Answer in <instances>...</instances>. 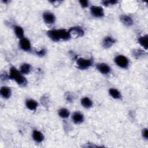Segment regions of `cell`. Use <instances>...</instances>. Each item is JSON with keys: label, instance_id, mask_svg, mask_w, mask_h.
I'll return each instance as SVG.
<instances>
[{"label": "cell", "instance_id": "9c48e42d", "mask_svg": "<svg viewBox=\"0 0 148 148\" xmlns=\"http://www.w3.org/2000/svg\"><path fill=\"white\" fill-rule=\"evenodd\" d=\"M116 41V39L113 37L111 36H106L103 38L102 42V46L105 49H109L114 45Z\"/></svg>", "mask_w": 148, "mask_h": 148}, {"label": "cell", "instance_id": "9a60e30c", "mask_svg": "<svg viewBox=\"0 0 148 148\" xmlns=\"http://www.w3.org/2000/svg\"><path fill=\"white\" fill-rule=\"evenodd\" d=\"M138 43L145 49V50H147V43H148V35H145L143 36H140L138 38Z\"/></svg>", "mask_w": 148, "mask_h": 148}, {"label": "cell", "instance_id": "603a6c76", "mask_svg": "<svg viewBox=\"0 0 148 148\" xmlns=\"http://www.w3.org/2000/svg\"><path fill=\"white\" fill-rule=\"evenodd\" d=\"M132 56L134 57H135L136 59H139L146 54V51L142 49H136L132 50Z\"/></svg>", "mask_w": 148, "mask_h": 148}, {"label": "cell", "instance_id": "44dd1931", "mask_svg": "<svg viewBox=\"0 0 148 148\" xmlns=\"http://www.w3.org/2000/svg\"><path fill=\"white\" fill-rule=\"evenodd\" d=\"M59 32H60L61 40L66 41L71 39V36L68 30L62 28V29H59Z\"/></svg>", "mask_w": 148, "mask_h": 148}, {"label": "cell", "instance_id": "6da1fadb", "mask_svg": "<svg viewBox=\"0 0 148 148\" xmlns=\"http://www.w3.org/2000/svg\"><path fill=\"white\" fill-rule=\"evenodd\" d=\"M76 66L80 70H85L90 68L93 64V60L92 58H84L79 57L76 61Z\"/></svg>", "mask_w": 148, "mask_h": 148}, {"label": "cell", "instance_id": "8fae6325", "mask_svg": "<svg viewBox=\"0 0 148 148\" xmlns=\"http://www.w3.org/2000/svg\"><path fill=\"white\" fill-rule=\"evenodd\" d=\"M32 137L33 140L38 143H41L43 141L45 136L42 132L38 130H34L32 133Z\"/></svg>", "mask_w": 148, "mask_h": 148}, {"label": "cell", "instance_id": "cb8c5ba5", "mask_svg": "<svg viewBox=\"0 0 148 148\" xmlns=\"http://www.w3.org/2000/svg\"><path fill=\"white\" fill-rule=\"evenodd\" d=\"M58 116L62 119H67L70 114L69 110L66 108H61L58 110Z\"/></svg>", "mask_w": 148, "mask_h": 148}, {"label": "cell", "instance_id": "5bb4252c", "mask_svg": "<svg viewBox=\"0 0 148 148\" xmlns=\"http://www.w3.org/2000/svg\"><path fill=\"white\" fill-rule=\"evenodd\" d=\"M120 20L124 25L127 27H130L134 23L132 18L131 17L125 14H122L120 16Z\"/></svg>", "mask_w": 148, "mask_h": 148}, {"label": "cell", "instance_id": "ffe728a7", "mask_svg": "<svg viewBox=\"0 0 148 148\" xmlns=\"http://www.w3.org/2000/svg\"><path fill=\"white\" fill-rule=\"evenodd\" d=\"M108 92L110 97H112L113 98L115 99H120L122 97L120 91L114 88H109Z\"/></svg>", "mask_w": 148, "mask_h": 148}, {"label": "cell", "instance_id": "52a82bcc", "mask_svg": "<svg viewBox=\"0 0 148 148\" xmlns=\"http://www.w3.org/2000/svg\"><path fill=\"white\" fill-rule=\"evenodd\" d=\"M97 69L103 75H108L111 72L112 69L110 66L106 63L101 62L96 65Z\"/></svg>", "mask_w": 148, "mask_h": 148}, {"label": "cell", "instance_id": "30bf717a", "mask_svg": "<svg viewBox=\"0 0 148 148\" xmlns=\"http://www.w3.org/2000/svg\"><path fill=\"white\" fill-rule=\"evenodd\" d=\"M72 120L76 124H80L84 121V115L80 112H75L72 115Z\"/></svg>", "mask_w": 148, "mask_h": 148}, {"label": "cell", "instance_id": "d4e9b609", "mask_svg": "<svg viewBox=\"0 0 148 148\" xmlns=\"http://www.w3.org/2000/svg\"><path fill=\"white\" fill-rule=\"evenodd\" d=\"M102 4L105 6H108L109 5H116L117 3V1L115 0H104L102 1Z\"/></svg>", "mask_w": 148, "mask_h": 148}, {"label": "cell", "instance_id": "f546056e", "mask_svg": "<svg viewBox=\"0 0 148 148\" xmlns=\"http://www.w3.org/2000/svg\"><path fill=\"white\" fill-rule=\"evenodd\" d=\"M66 100H67L68 101H69V102L72 101V95H71L70 94H69V93H68V94H66Z\"/></svg>", "mask_w": 148, "mask_h": 148}, {"label": "cell", "instance_id": "83f0119b", "mask_svg": "<svg viewBox=\"0 0 148 148\" xmlns=\"http://www.w3.org/2000/svg\"><path fill=\"white\" fill-rule=\"evenodd\" d=\"M142 137L144 139H147V138H148V132H147V128H143L142 130Z\"/></svg>", "mask_w": 148, "mask_h": 148}, {"label": "cell", "instance_id": "ac0fdd59", "mask_svg": "<svg viewBox=\"0 0 148 148\" xmlns=\"http://www.w3.org/2000/svg\"><path fill=\"white\" fill-rule=\"evenodd\" d=\"M80 103L82 106L86 109L91 108L93 105V102L92 100L87 97H83L80 100Z\"/></svg>", "mask_w": 148, "mask_h": 148}, {"label": "cell", "instance_id": "ba28073f", "mask_svg": "<svg viewBox=\"0 0 148 148\" xmlns=\"http://www.w3.org/2000/svg\"><path fill=\"white\" fill-rule=\"evenodd\" d=\"M48 37L53 42H57L61 40L59 29H50L46 32Z\"/></svg>", "mask_w": 148, "mask_h": 148}, {"label": "cell", "instance_id": "2e32d148", "mask_svg": "<svg viewBox=\"0 0 148 148\" xmlns=\"http://www.w3.org/2000/svg\"><path fill=\"white\" fill-rule=\"evenodd\" d=\"M21 73L18 69H17L15 66H12L10 68L9 72V79L14 80L18 76H19Z\"/></svg>", "mask_w": 148, "mask_h": 148}, {"label": "cell", "instance_id": "7c38bea8", "mask_svg": "<svg viewBox=\"0 0 148 148\" xmlns=\"http://www.w3.org/2000/svg\"><path fill=\"white\" fill-rule=\"evenodd\" d=\"M25 106L29 110L36 111L38 106V103L35 99L29 98L25 101Z\"/></svg>", "mask_w": 148, "mask_h": 148}, {"label": "cell", "instance_id": "f1b7e54d", "mask_svg": "<svg viewBox=\"0 0 148 148\" xmlns=\"http://www.w3.org/2000/svg\"><path fill=\"white\" fill-rule=\"evenodd\" d=\"M1 78L2 80H6L8 79H9V73H6L5 72L3 73H2L1 75Z\"/></svg>", "mask_w": 148, "mask_h": 148}, {"label": "cell", "instance_id": "484cf974", "mask_svg": "<svg viewBox=\"0 0 148 148\" xmlns=\"http://www.w3.org/2000/svg\"><path fill=\"white\" fill-rule=\"evenodd\" d=\"M46 50L45 49H41L39 50L35 51V54L39 57H43L46 54Z\"/></svg>", "mask_w": 148, "mask_h": 148}, {"label": "cell", "instance_id": "7402d4cb", "mask_svg": "<svg viewBox=\"0 0 148 148\" xmlns=\"http://www.w3.org/2000/svg\"><path fill=\"white\" fill-rule=\"evenodd\" d=\"M14 80L16 82V83L18 85L22 87H25V86H27L28 83L27 80L22 73H21L19 76H18Z\"/></svg>", "mask_w": 148, "mask_h": 148}, {"label": "cell", "instance_id": "e0dca14e", "mask_svg": "<svg viewBox=\"0 0 148 148\" xmlns=\"http://www.w3.org/2000/svg\"><path fill=\"white\" fill-rule=\"evenodd\" d=\"M13 30L16 36L19 39L24 37V31L23 28L20 25H14L13 27Z\"/></svg>", "mask_w": 148, "mask_h": 148}, {"label": "cell", "instance_id": "277c9868", "mask_svg": "<svg viewBox=\"0 0 148 148\" xmlns=\"http://www.w3.org/2000/svg\"><path fill=\"white\" fill-rule=\"evenodd\" d=\"M68 31L72 38H80L82 37L84 35V31L80 26H74L71 27Z\"/></svg>", "mask_w": 148, "mask_h": 148}, {"label": "cell", "instance_id": "4fadbf2b", "mask_svg": "<svg viewBox=\"0 0 148 148\" xmlns=\"http://www.w3.org/2000/svg\"><path fill=\"white\" fill-rule=\"evenodd\" d=\"M0 94L4 99H8L12 95V90L8 86H2L0 89Z\"/></svg>", "mask_w": 148, "mask_h": 148}, {"label": "cell", "instance_id": "4316f807", "mask_svg": "<svg viewBox=\"0 0 148 148\" xmlns=\"http://www.w3.org/2000/svg\"><path fill=\"white\" fill-rule=\"evenodd\" d=\"M80 5L83 8H87L89 5V2L86 0H82L79 1Z\"/></svg>", "mask_w": 148, "mask_h": 148}, {"label": "cell", "instance_id": "8992f818", "mask_svg": "<svg viewBox=\"0 0 148 148\" xmlns=\"http://www.w3.org/2000/svg\"><path fill=\"white\" fill-rule=\"evenodd\" d=\"M44 22L47 24H53L56 21V16L51 12H45L42 14Z\"/></svg>", "mask_w": 148, "mask_h": 148}, {"label": "cell", "instance_id": "5b68a950", "mask_svg": "<svg viewBox=\"0 0 148 148\" xmlns=\"http://www.w3.org/2000/svg\"><path fill=\"white\" fill-rule=\"evenodd\" d=\"M19 47L24 51H30L32 50V46L30 40L25 37L20 39Z\"/></svg>", "mask_w": 148, "mask_h": 148}, {"label": "cell", "instance_id": "3957f363", "mask_svg": "<svg viewBox=\"0 0 148 148\" xmlns=\"http://www.w3.org/2000/svg\"><path fill=\"white\" fill-rule=\"evenodd\" d=\"M90 10L91 15L95 18H102L105 15L103 8L100 6L92 5L90 8Z\"/></svg>", "mask_w": 148, "mask_h": 148}, {"label": "cell", "instance_id": "7a4b0ae2", "mask_svg": "<svg viewBox=\"0 0 148 148\" xmlns=\"http://www.w3.org/2000/svg\"><path fill=\"white\" fill-rule=\"evenodd\" d=\"M114 61L117 66L123 69H127L129 66V60L128 58L121 54L116 56L114 57Z\"/></svg>", "mask_w": 148, "mask_h": 148}, {"label": "cell", "instance_id": "d6986e66", "mask_svg": "<svg viewBox=\"0 0 148 148\" xmlns=\"http://www.w3.org/2000/svg\"><path fill=\"white\" fill-rule=\"evenodd\" d=\"M31 65L28 63H23L20 66L19 71L23 75H28L31 71Z\"/></svg>", "mask_w": 148, "mask_h": 148}]
</instances>
